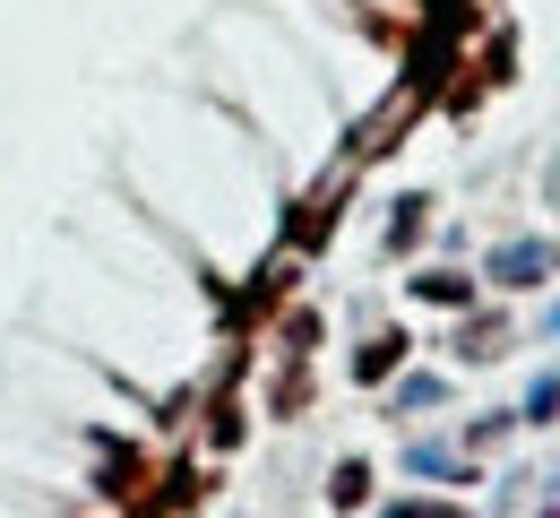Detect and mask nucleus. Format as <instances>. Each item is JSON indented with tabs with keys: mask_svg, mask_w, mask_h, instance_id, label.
<instances>
[{
	"mask_svg": "<svg viewBox=\"0 0 560 518\" xmlns=\"http://www.w3.org/2000/svg\"><path fill=\"white\" fill-rule=\"evenodd\" d=\"M552 268H560L552 242H509V251H491V277H500V286H544Z\"/></svg>",
	"mask_w": 560,
	"mask_h": 518,
	"instance_id": "f257e3e1",
	"label": "nucleus"
},
{
	"mask_svg": "<svg viewBox=\"0 0 560 518\" xmlns=\"http://www.w3.org/2000/svg\"><path fill=\"white\" fill-rule=\"evenodd\" d=\"M388 518H448V510H388Z\"/></svg>",
	"mask_w": 560,
	"mask_h": 518,
	"instance_id": "f03ea898",
	"label": "nucleus"
}]
</instances>
